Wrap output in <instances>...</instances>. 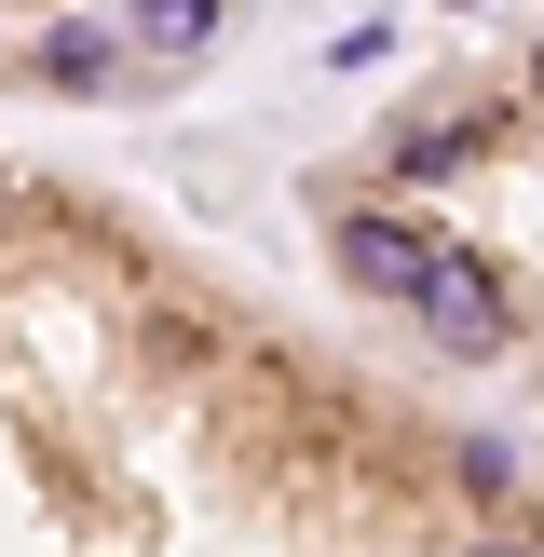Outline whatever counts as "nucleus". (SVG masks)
Here are the masks:
<instances>
[{
    "instance_id": "1",
    "label": "nucleus",
    "mask_w": 544,
    "mask_h": 557,
    "mask_svg": "<svg viewBox=\"0 0 544 557\" xmlns=\"http://www.w3.org/2000/svg\"><path fill=\"white\" fill-rule=\"evenodd\" d=\"M408 313L435 326V354H504V286H490V259H462V245H435V259H422Z\"/></svg>"
},
{
    "instance_id": "2",
    "label": "nucleus",
    "mask_w": 544,
    "mask_h": 557,
    "mask_svg": "<svg viewBox=\"0 0 544 557\" xmlns=\"http://www.w3.org/2000/svg\"><path fill=\"white\" fill-rule=\"evenodd\" d=\"M422 259H435V232H408V218H341V272H354V286L408 299V286H422Z\"/></svg>"
},
{
    "instance_id": "3",
    "label": "nucleus",
    "mask_w": 544,
    "mask_h": 557,
    "mask_svg": "<svg viewBox=\"0 0 544 557\" xmlns=\"http://www.w3.org/2000/svg\"><path fill=\"white\" fill-rule=\"evenodd\" d=\"M123 41L177 69V54H205V41H218V0H123Z\"/></svg>"
},
{
    "instance_id": "4",
    "label": "nucleus",
    "mask_w": 544,
    "mask_h": 557,
    "mask_svg": "<svg viewBox=\"0 0 544 557\" xmlns=\"http://www.w3.org/2000/svg\"><path fill=\"white\" fill-rule=\"evenodd\" d=\"M41 69L69 82V96H82V82H109V27H54V41H41Z\"/></svg>"
},
{
    "instance_id": "5",
    "label": "nucleus",
    "mask_w": 544,
    "mask_h": 557,
    "mask_svg": "<svg viewBox=\"0 0 544 557\" xmlns=\"http://www.w3.org/2000/svg\"><path fill=\"white\" fill-rule=\"evenodd\" d=\"M395 163H408V177H435V163H462V123H408V136H395Z\"/></svg>"
},
{
    "instance_id": "6",
    "label": "nucleus",
    "mask_w": 544,
    "mask_h": 557,
    "mask_svg": "<svg viewBox=\"0 0 544 557\" xmlns=\"http://www.w3.org/2000/svg\"><path fill=\"white\" fill-rule=\"evenodd\" d=\"M462 557H544V544H517V531H477V544H462Z\"/></svg>"
},
{
    "instance_id": "7",
    "label": "nucleus",
    "mask_w": 544,
    "mask_h": 557,
    "mask_svg": "<svg viewBox=\"0 0 544 557\" xmlns=\"http://www.w3.org/2000/svg\"><path fill=\"white\" fill-rule=\"evenodd\" d=\"M531 82H544V54H531Z\"/></svg>"
}]
</instances>
